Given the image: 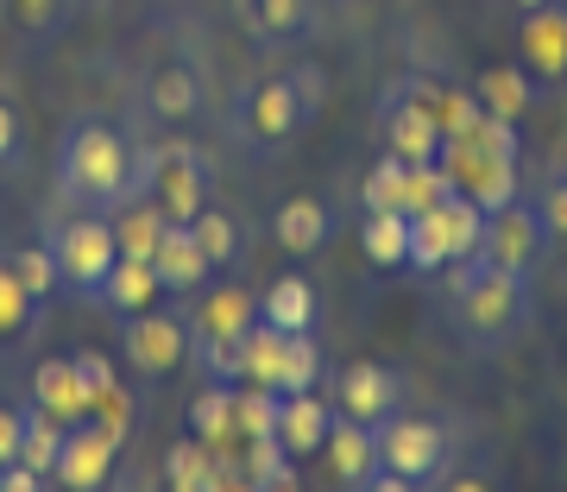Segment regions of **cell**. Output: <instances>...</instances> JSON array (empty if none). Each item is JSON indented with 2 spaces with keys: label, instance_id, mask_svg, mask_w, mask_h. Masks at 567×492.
<instances>
[{
  "label": "cell",
  "instance_id": "obj_1",
  "mask_svg": "<svg viewBox=\"0 0 567 492\" xmlns=\"http://www.w3.org/2000/svg\"><path fill=\"white\" fill-rule=\"evenodd\" d=\"M58 203L63 208H95V215H121L126 203H140V145L126 140L107 114H76L58 133Z\"/></svg>",
  "mask_w": 567,
  "mask_h": 492
},
{
  "label": "cell",
  "instance_id": "obj_2",
  "mask_svg": "<svg viewBox=\"0 0 567 492\" xmlns=\"http://www.w3.org/2000/svg\"><path fill=\"white\" fill-rule=\"evenodd\" d=\"M447 322L466 353H511L536 322V278H517L492 266L486 253H473L447 266Z\"/></svg>",
  "mask_w": 567,
  "mask_h": 492
},
{
  "label": "cell",
  "instance_id": "obj_3",
  "mask_svg": "<svg viewBox=\"0 0 567 492\" xmlns=\"http://www.w3.org/2000/svg\"><path fill=\"white\" fill-rule=\"evenodd\" d=\"M316 107H309L297 70H271V76H252L234 95V140L252 152V158H284L290 145L309 133Z\"/></svg>",
  "mask_w": 567,
  "mask_h": 492
},
{
  "label": "cell",
  "instance_id": "obj_4",
  "mask_svg": "<svg viewBox=\"0 0 567 492\" xmlns=\"http://www.w3.org/2000/svg\"><path fill=\"white\" fill-rule=\"evenodd\" d=\"M442 164H447V177H454V189H466L492 215V208H505L517 196V126L480 114L473 126L447 133Z\"/></svg>",
  "mask_w": 567,
  "mask_h": 492
},
{
  "label": "cell",
  "instance_id": "obj_5",
  "mask_svg": "<svg viewBox=\"0 0 567 492\" xmlns=\"http://www.w3.org/2000/svg\"><path fill=\"white\" fill-rule=\"evenodd\" d=\"M140 184H145V203H158L164 222H196L215 203V164L189 140L140 145Z\"/></svg>",
  "mask_w": 567,
  "mask_h": 492
},
{
  "label": "cell",
  "instance_id": "obj_6",
  "mask_svg": "<svg viewBox=\"0 0 567 492\" xmlns=\"http://www.w3.org/2000/svg\"><path fill=\"white\" fill-rule=\"evenodd\" d=\"M486 240V208L466 189H447L442 203H429L410 215V271H447L473 259Z\"/></svg>",
  "mask_w": 567,
  "mask_h": 492
},
{
  "label": "cell",
  "instance_id": "obj_7",
  "mask_svg": "<svg viewBox=\"0 0 567 492\" xmlns=\"http://www.w3.org/2000/svg\"><path fill=\"white\" fill-rule=\"evenodd\" d=\"M51 259H58V285L82 304H95L102 278L121 259V234H114V215H95V208H70L58 227H51Z\"/></svg>",
  "mask_w": 567,
  "mask_h": 492
},
{
  "label": "cell",
  "instance_id": "obj_8",
  "mask_svg": "<svg viewBox=\"0 0 567 492\" xmlns=\"http://www.w3.org/2000/svg\"><path fill=\"white\" fill-rule=\"evenodd\" d=\"M379 461L385 473H398L410 486H429V480H447L454 468V435L435 423V417H404V410H391L385 423H379Z\"/></svg>",
  "mask_w": 567,
  "mask_h": 492
},
{
  "label": "cell",
  "instance_id": "obj_9",
  "mask_svg": "<svg viewBox=\"0 0 567 492\" xmlns=\"http://www.w3.org/2000/svg\"><path fill=\"white\" fill-rule=\"evenodd\" d=\"M322 379V353L309 335H284L271 322H252L246 335V379L240 386H265V391H316Z\"/></svg>",
  "mask_w": 567,
  "mask_h": 492
},
{
  "label": "cell",
  "instance_id": "obj_10",
  "mask_svg": "<svg viewBox=\"0 0 567 492\" xmlns=\"http://www.w3.org/2000/svg\"><path fill=\"white\" fill-rule=\"evenodd\" d=\"M480 253H486L492 266L517 271V278H536V271L555 259V234H548V222L536 215V203L511 196L505 208H492L486 215V240H480Z\"/></svg>",
  "mask_w": 567,
  "mask_h": 492
},
{
  "label": "cell",
  "instance_id": "obj_11",
  "mask_svg": "<svg viewBox=\"0 0 567 492\" xmlns=\"http://www.w3.org/2000/svg\"><path fill=\"white\" fill-rule=\"evenodd\" d=\"M126 360L140 379H171L189 360V304H152L140 316H126Z\"/></svg>",
  "mask_w": 567,
  "mask_h": 492
},
{
  "label": "cell",
  "instance_id": "obj_12",
  "mask_svg": "<svg viewBox=\"0 0 567 492\" xmlns=\"http://www.w3.org/2000/svg\"><path fill=\"white\" fill-rule=\"evenodd\" d=\"M379 140L385 152L398 158L423 164V158H442V121H435V107H429V89L423 82H398L385 102H379Z\"/></svg>",
  "mask_w": 567,
  "mask_h": 492
},
{
  "label": "cell",
  "instance_id": "obj_13",
  "mask_svg": "<svg viewBox=\"0 0 567 492\" xmlns=\"http://www.w3.org/2000/svg\"><path fill=\"white\" fill-rule=\"evenodd\" d=\"M114 454H121V423L114 410H89L63 430V449H58V486H107L114 473Z\"/></svg>",
  "mask_w": 567,
  "mask_h": 492
},
{
  "label": "cell",
  "instance_id": "obj_14",
  "mask_svg": "<svg viewBox=\"0 0 567 492\" xmlns=\"http://www.w3.org/2000/svg\"><path fill=\"white\" fill-rule=\"evenodd\" d=\"M334 410L379 430L391 410H404V372H391L385 360H347L334 372Z\"/></svg>",
  "mask_w": 567,
  "mask_h": 492
},
{
  "label": "cell",
  "instance_id": "obj_15",
  "mask_svg": "<svg viewBox=\"0 0 567 492\" xmlns=\"http://www.w3.org/2000/svg\"><path fill=\"white\" fill-rule=\"evenodd\" d=\"M189 304V348L203 341H246V328L259 322V297L240 285H203Z\"/></svg>",
  "mask_w": 567,
  "mask_h": 492
},
{
  "label": "cell",
  "instance_id": "obj_16",
  "mask_svg": "<svg viewBox=\"0 0 567 492\" xmlns=\"http://www.w3.org/2000/svg\"><path fill=\"white\" fill-rule=\"evenodd\" d=\"M517 63H524L529 76L555 89L567 82V7H529L524 13V32H517Z\"/></svg>",
  "mask_w": 567,
  "mask_h": 492
},
{
  "label": "cell",
  "instance_id": "obj_17",
  "mask_svg": "<svg viewBox=\"0 0 567 492\" xmlns=\"http://www.w3.org/2000/svg\"><path fill=\"white\" fill-rule=\"evenodd\" d=\"M145 114L158 126H189L196 114H203V70L196 63H183V58H171V63H158L152 76H145Z\"/></svg>",
  "mask_w": 567,
  "mask_h": 492
},
{
  "label": "cell",
  "instance_id": "obj_18",
  "mask_svg": "<svg viewBox=\"0 0 567 492\" xmlns=\"http://www.w3.org/2000/svg\"><path fill=\"white\" fill-rule=\"evenodd\" d=\"M152 266H158V285L164 297H196L203 285H215V266H208L203 240H196V227L189 222H171L164 227L158 253H152Z\"/></svg>",
  "mask_w": 567,
  "mask_h": 492
},
{
  "label": "cell",
  "instance_id": "obj_19",
  "mask_svg": "<svg viewBox=\"0 0 567 492\" xmlns=\"http://www.w3.org/2000/svg\"><path fill=\"white\" fill-rule=\"evenodd\" d=\"M271 240H278V253H290V259H316V253L334 240V208H328L322 196H284V203L271 208Z\"/></svg>",
  "mask_w": 567,
  "mask_h": 492
},
{
  "label": "cell",
  "instance_id": "obj_20",
  "mask_svg": "<svg viewBox=\"0 0 567 492\" xmlns=\"http://www.w3.org/2000/svg\"><path fill=\"white\" fill-rule=\"evenodd\" d=\"M543 95H548V89L529 76L517 58H511V63H492L486 76L473 82V102H480V114H492V121H505V126H517L529 107L543 102Z\"/></svg>",
  "mask_w": 567,
  "mask_h": 492
},
{
  "label": "cell",
  "instance_id": "obj_21",
  "mask_svg": "<svg viewBox=\"0 0 567 492\" xmlns=\"http://www.w3.org/2000/svg\"><path fill=\"white\" fill-rule=\"evenodd\" d=\"M334 417L341 410L328 404L322 391H284V410H278V442L297 461H309V454L328 449V435H334Z\"/></svg>",
  "mask_w": 567,
  "mask_h": 492
},
{
  "label": "cell",
  "instance_id": "obj_22",
  "mask_svg": "<svg viewBox=\"0 0 567 492\" xmlns=\"http://www.w3.org/2000/svg\"><path fill=\"white\" fill-rule=\"evenodd\" d=\"M234 20L259 44H303L316 32V0H234Z\"/></svg>",
  "mask_w": 567,
  "mask_h": 492
},
{
  "label": "cell",
  "instance_id": "obj_23",
  "mask_svg": "<svg viewBox=\"0 0 567 492\" xmlns=\"http://www.w3.org/2000/svg\"><path fill=\"white\" fill-rule=\"evenodd\" d=\"M328 468H334V480L341 486H360L372 492V480H379V430L372 423H353V417H334V435H328Z\"/></svg>",
  "mask_w": 567,
  "mask_h": 492
},
{
  "label": "cell",
  "instance_id": "obj_24",
  "mask_svg": "<svg viewBox=\"0 0 567 492\" xmlns=\"http://www.w3.org/2000/svg\"><path fill=\"white\" fill-rule=\"evenodd\" d=\"M164 304V285H158V266L152 259H133V253H121L114 259V271L102 278V290H95V309H107V316H140V309Z\"/></svg>",
  "mask_w": 567,
  "mask_h": 492
},
{
  "label": "cell",
  "instance_id": "obj_25",
  "mask_svg": "<svg viewBox=\"0 0 567 492\" xmlns=\"http://www.w3.org/2000/svg\"><path fill=\"white\" fill-rule=\"evenodd\" d=\"M316 316H322V304H316V285H309L303 271H284V278H271L259 290V322L284 328V335H309Z\"/></svg>",
  "mask_w": 567,
  "mask_h": 492
},
{
  "label": "cell",
  "instance_id": "obj_26",
  "mask_svg": "<svg viewBox=\"0 0 567 492\" xmlns=\"http://www.w3.org/2000/svg\"><path fill=\"white\" fill-rule=\"evenodd\" d=\"M32 404L51 410L58 423H76V417H89V391H82L76 379V360L70 353H51V360H39V372H32Z\"/></svg>",
  "mask_w": 567,
  "mask_h": 492
},
{
  "label": "cell",
  "instance_id": "obj_27",
  "mask_svg": "<svg viewBox=\"0 0 567 492\" xmlns=\"http://www.w3.org/2000/svg\"><path fill=\"white\" fill-rule=\"evenodd\" d=\"M189 227H196V240H203V253H208V266H215V278H221V271H240V266H246L252 240H246V222H240V215H227V208L208 203Z\"/></svg>",
  "mask_w": 567,
  "mask_h": 492
},
{
  "label": "cell",
  "instance_id": "obj_28",
  "mask_svg": "<svg viewBox=\"0 0 567 492\" xmlns=\"http://www.w3.org/2000/svg\"><path fill=\"white\" fill-rule=\"evenodd\" d=\"M360 253L372 259V266H410V215L404 208H365V222H360Z\"/></svg>",
  "mask_w": 567,
  "mask_h": 492
},
{
  "label": "cell",
  "instance_id": "obj_29",
  "mask_svg": "<svg viewBox=\"0 0 567 492\" xmlns=\"http://www.w3.org/2000/svg\"><path fill=\"white\" fill-rule=\"evenodd\" d=\"M44 304L32 297V290L20 285V271H13V259L0 253V348H20L25 335L39 328Z\"/></svg>",
  "mask_w": 567,
  "mask_h": 492
},
{
  "label": "cell",
  "instance_id": "obj_30",
  "mask_svg": "<svg viewBox=\"0 0 567 492\" xmlns=\"http://www.w3.org/2000/svg\"><path fill=\"white\" fill-rule=\"evenodd\" d=\"M164 486L215 492V442H203V435H177V442L164 449Z\"/></svg>",
  "mask_w": 567,
  "mask_h": 492
},
{
  "label": "cell",
  "instance_id": "obj_31",
  "mask_svg": "<svg viewBox=\"0 0 567 492\" xmlns=\"http://www.w3.org/2000/svg\"><path fill=\"white\" fill-rule=\"evenodd\" d=\"M63 430L70 423H58L51 410H39V404H25V430H20V461L39 480H58V449H63Z\"/></svg>",
  "mask_w": 567,
  "mask_h": 492
},
{
  "label": "cell",
  "instance_id": "obj_32",
  "mask_svg": "<svg viewBox=\"0 0 567 492\" xmlns=\"http://www.w3.org/2000/svg\"><path fill=\"white\" fill-rule=\"evenodd\" d=\"M164 215H158V203H126L121 215H114V234H121V253H133V259H152L158 253V240H164Z\"/></svg>",
  "mask_w": 567,
  "mask_h": 492
},
{
  "label": "cell",
  "instance_id": "obj_33",
  "mask_svg": "<svg viewBox=\"0 0 567 492\" xmlns=\"http://www.w3.org/2000/svg\"><path fill=\"white\" fill-rule=\"evenodd\" d=\"M246 480L252 486H297V454L278 435H252L246 442Z\"/></svg>",
  "mask_w": 567,
  "mask_h": 492
},
{
  "label": "cell",
  "instance_id": "obj_34",
  "mask_svg": "<svg viewBox=\"0 0 567 492\" xmlns=\"http://www.w3.org/2000/svg\"><path fill=\"white\" fill-rule=\"evenodd\" d=\"M234 398H240V386H208L189 404V435H203V442L221 449V435H234Z\"/></svg>",
  "mask_w": 567,
  "mask_h": 492
},
{
  "label": "cell",
  "instance_id": "obj_35",
  "mask_svg": "<svg viewBox=\"0 0 567 492\" xmlns=\"http://www.w3.org/2000/svg\"><path fill=\"white\" fill-rule=\"evenodd\" d=\"M404 189H410V158L379 152V164L365 171V184H360V203L365 208H404Z\"/></svg>",
  "mask_w": 567,
  "mask_h": 492
},
{
  "label": "cell",
  "instance_id": "obj_36",
  "mask_svg": "<svg viewBox=\"0 0 567 492\" xmlns=\"http://www.w3.org/2000/svg\"><path fill=\"white\" fill-rule=\"evenodd\" d=\"M0 13L20 44H44L63 25V0H0Z\"/></svg>",
  "mask_w": 567,
  "mask_h": 492
},
{
  "label": "cell",
  "instance_id": "obj_37",
  "mask_svg": "<svg viewBox=\"0 0 567 492\" xmlns=\"http://www.w3.org/2000/svg\"><path fill=\"white\" fill-rule=\"evenodd\" d=\"M7 259H13V271H20V285L32 290V297H39V304H51V297H58V259H51V246H13V253H7Z\"/></svg>",
  "mask_w": 567,
  "mask_h": 492
},
{
  "label": "cell",
  "instance_id": "obj_38",
  "mask_svg": "<svg viewBox=\"0 0 567 492\" xmlns=\"http://www.w3.org/2000/svg\"><path fill=\"white\" fill-rule=\"evenodd\" d=\"M536 215L548 222L555 246H567V164H555L543 184H536Z\"/></svg>",
  "mask_w": 567,
  "mask_h": 492
},
{
  "label": "cell",
  "instance_id": "obj_39",
  "mask_svg": "<svg viewBox=\"0 0 567 492\" xmlns=\"http://www.w3.org/2000/svg\"><path fill=\"white\" fill-rule=\"evenodd\" d=\"M70 360H76V379H82V391H89V404L121 398V379H114V360H107V353L82 348V353H70Z\"/></svg>",
  "mask_w": 567,
  "mask_h": 492
},
{
  "label": "cell",
  "instance_id": "obj_40",
  "mask_svg": "<svg viewBox=\"0 0 567 492\" xmlns=\"http://www.w3.org/2000/svg\"><path fill=\"white\" fill-rule=\"evenodd\" d=\"M20 145H25L20 107H13V95H0V171H13V164H20Z\"/></svg>",
  "mask_w": 567,
  "mask_h": 492
},
{
  "label": "cell",
  "instance_id": "obj_41",
  "mask_svg": "<svg viewBox=\"0 0 567 492\" xmlns=\"http://www.w3.org/2000/svg\"><path fill=\"white\" fill-rule=\"evenodd\" d=\"M20 430H25V404H0V468L20 461Z\"/></svg>",
  "mask_w": 567,
  "mask_h": 492
},
{
  "label": "cell",
  "instance_id": "obj_42",
  "mask_svg": "<svg viewBox=\"0 0 567 492\" xmlns=\"http://www.w3.org/2000/svg\"><path fill=\"white\" fill-rule=\"evenodd\" d=\"M529 7H548V0H517V13H529Z\"/></svg>",
  "mask_w": 567,
  "mask_h": 492
},
{
  "label": "cell",
  "instance_id": "obj_43",
  "mask_svg": "<svg viewBox=\"0 0 567 492\" xmlns=\"http://www.w3.org/2000/svg\"><path fill=\"white\" fill-rule=\"evenodd\" d=\"M0 473H7V468H0Z\"/></svg>",
  "mask_w": 567,
  "mask_h": 492
}]
</instances>
